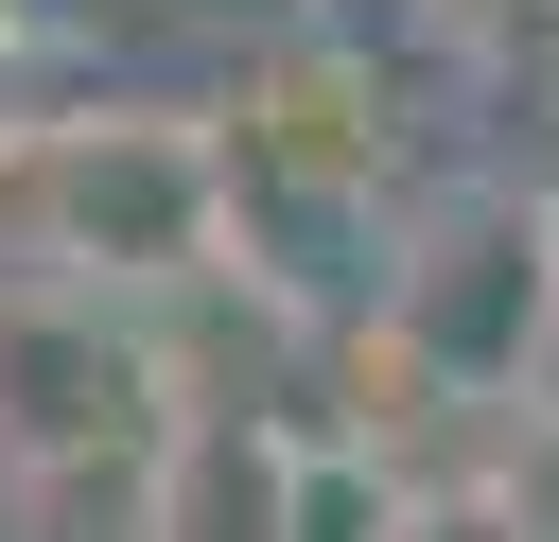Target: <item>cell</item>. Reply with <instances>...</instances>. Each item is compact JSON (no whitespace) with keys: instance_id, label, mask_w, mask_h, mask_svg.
Returning <instances> with one entry per match:
<instances>
[{"instance_id":"cell-1","label":"cell","mask_w":559,"mask_h":542,"mask_svg":"<svg viewBox=\"0 0 559 542\" xmlns=\"http://www.w3.org/2000/svg\"><path fill=\"white\" fill-rule=\"evenodd\" d=\"M0 262L175 297L210 280V105H52L0 122Z\"/></svg>"},{"instance_id":"cell-2","label":"cell","mask_w":559,"mask_h":542,"mask_svg":"<svg viewBox=\"0 0 559 542\" xmlns=\"http://www.w3.org/2000/svg\"><path fill=\"white\" fill-rule=\"evenodd\" d=\"M349 332L419 385V402H524L542 332H559V245H542V192L524 175H472V192H419L384 210V262L349 297Z\"/></svg>"},{"instance_id":"cell-3","label":"cell","mask_w":559,"mask_h":542,"mask_svg":"<svg viewBox=\"0 0 559 542\" xmlns=\"http://www.w3.org/2000/svg\"><path fill=\"white\" fill-rule=\"evenodd\" d=\"M157 420H175V385H157L140 297L0 262V472L17 455H87V437H157Z\"/></svg>"},{"instance_id":"cell-4","label":"cell","mask_w":559,"mask_h":542,"mask_svg":"<svg viewBox=\"0 0 559 542\" xmlns=\"http://www.w3.org/2000/svg\"><path fill=\"white\" fill-rule=\"evenodd\" d=\"M0 542H175V420L157 437H87V455H17L0 472Z\"/></svg>"},{"instance_id":"cell-5","label":"cell","mask_w":559,"mask_h":542,"mask_svg":"<svg viewBox=\"0 0 559 542\" xmlns=\"http://www.w3.org/2000/svg\"><path fill=\"white\" fill-rule=\"evenodd\" d=\"M384 507H402V455L280 420V472H262V525H245V542H384Z\"/></svg>"},{"instance_id":"cell-6","label":"cell","mask_w":559,"mask_h":542,"mask_svg":"<svg viewBox=\"0 0 559 542\" xmlns=\"http://www.w3.org/2000/svg\"><path fill=\"white\" fill-rule=\"evenodd\" d=\"M472 490L507 507V542H559V402H489V455Z\"/></svg>"},{"instance_id":"cell-7","label":"cell","mask_w":559,"mask_h":542,"mask_svg":"<svg viewBox=\"0 0 559 542\" xmlns=\"http://www.w3.org/2000/svg\"><path fill=\"white\" fill-rule=\"evenodd\" d=\"M157 0H0V35H17V70H52V52H105V35H140Z\"/></svg>"},{"instance_id":"cell-8","label":"cell","mask_w":559,"mask_h":542,"mask_svg":"<svg viewBox=\"0 0 559 542\" xmlns=\"http://www.w3.org/2000/svg\"><path fill=\"white\" fill-rule=\"evenodd\" d=\"M384 542H507V507H489L472 472H402V507H384Z\"/></svg>"},{"instance_id":"cell-9","label":"cell","mask_w":559,"mask_h":542,"mask_svg":"<svg viewBox=\"0 0 559 542\" xmlns=\"http://www.w3.org/2000/svg\"><path fill=\"white\" fill-rule=\"evenodd\" d=\"M0 122H17V35H0Z\"/></svg>"}]
</instances>
